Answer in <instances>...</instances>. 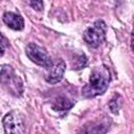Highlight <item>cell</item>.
<instances>
[{
  "instance_id": "8fae6325",
  "label": "cell",
  "mask_w": 134,
  "mask_h": 134,
  "mask_svg": "<svg viewBox=\"0 0 134 134\" xmlns=\"http://www.w3.org/2000/svg\"><path fill=\"white\" fill-rule=\"evenodd\" d=\"M29 5L37 12H42L43 10V0H29Z\"/></svg>"
},
{
  "instance_id": "6da1fadb",
  "label": "cell",
  "mask_w": 134,
  "mask_h": 134,
  "mask_svg": "<svg viewBox=\"0 0 134 134\" xmlns=\"http://www.w3.org/2000/svg\"><path fill=\"white\" fill-rule=\"evenodd\" d=\"M110 80V71L106 66L95 67L91 72L88 84L83 87V96L90 98L104 94L109 87Z\"/></svg>"
},
{
  "instance_id": "5b68a950",
  "label": "cell",
  "mask_w": 134,
  "mask_h": 134,
  "mask_svg": "<svg viewBox=\"0 0 134 134\" xmlns=\"http://www.w3.org/2000/svg\"><path fill=\"white\" fill-rule=\"evenodd\" d=\"M2 122H3L5 133L22 134L25 132V125H24L23 116L17 111H12L7 113L3 117Z\"/></svg>"
},
{
  "instance_id": "9c48e42d",
  "label": "cell",
  "mask_w": 134,
  "mask_h": 134,
  "mask_svg": "<svg viewBox=\"0 0 134 134\" xmlns=\"http://www.w3.org/2000/svg\"><path fill=\"white\" fill-rule=\"evenodd\" d=\"M120 96L119 95H115L109 103V107H110V110L113 112V113H117L119 108H120V105H121V100H120Z\"/></svg>"
},
{
  "instance_id": "277c9868",
  "label": "cell",
  "mask_w": 134,
  "mask_h": 134,
  "mask_svg": "<svg viewBox=\"0 0 134 134\" xmlns=\"http://www.w3.org/2000/svg\"><path fill=\"white\" fill-rule=\"evenodd\" d=\"M25 52L27 58L40 67H43L45 69H50L53 65L52 60L48 54V52L36 43H29L26 46Z\"/></svg>"
},
{
  "instance_id": "7c38bea8",
  "label": "cell",
  "mask_w": 134,
  "mask_h": 134,
  "mask_svg": "<svg viewBox=\"0 0 134 134\" xmlns=\"http://www.w3.org/2000/svg\"><path fill=\"white\" fill-rule=\"evenodd\" d=\"M8 46V41L7 39L0 32V57L3 55L4 51H5V48Z\"/></svg>"
},
{
  "instance_id": "3957f363",
  "label": "cell",
  "mask_w": 134,
  "mask_h": 134,
  "mask_svg": "<svg viewBox=\"0 0 134 134\" xmlns=\"http://www.w3.org/2000/svg\"><path fill=\"white\" fill-rule=\"evenodd\" d=\"M106 23L103 20H96L84 31L83 39L87 45L92 48H96L104 42L106 37Z\"/></svg>"
},
{
  "instance_id": "7a4b0ae2",
  "label": "cell",
  "mask_w": 134,
  "mask_h": 134,
  "mask_svg": "<svg viewBox=\"0 0 134 134\" xmlns=\"http://www.w3.org/2000/svg\"><path fill=\"white\" fill-rule=\"evenodd\" d=\"M0 84L9 94L14 96L19 97L23 94V82L9 65H2L0 67Z\"/></svg>"
},
{
  "instance_id": "ba28073f",
  "label": "cell",
  "mask_w": 134,
  "mask_h": 134,
  "mask_svg": "<svg viewBox=\"0 0 134 134\" xmlns=\"http://www.w3.org/2000/svg\"><path fill=\"white\" fill-rule=\"evenodd\" d=\"M73 106H74V102H73L72 99L68 98V97L65 96V95L58 96V97L53 100V103H52V105H51V107H52V109H53L54 111H68V110H70Z\"/></svg>"
},
{
  "instance_id": "8992f818",
  "label": "cell",
  "mask_w": 134,
  "mask_h": 134,
  "mask_svg": "<svg viewBox=\"0 0 134 134\" xmlns=\"http://www.w3.org/2000/svg\"><path fill=\"white\" fill-rule=\"evenodd\" d=\"M65 70H66V64L63 60H60L54 66L52 65V67L50 68V72L46 76V82L51 85H54V84L61 82Z\"/></svg>"
},
{
  "instance_id": "52a82bcc",
  "label": "cell",
  "mask_w": 134,
  "mask_h": 134,
  "mask_svg": "<svg viewBox=\"0 0 134 134\" xmlns=\"http://www.w3.org/2000/svg\"><path fill=\"white\" fill-rule=\"evenodd\" d=\"M3 22L14 30H22L24 28V20L21 15L13 13V12H5L2 17Z\"/></svg>"
},
{
  "instance_id": "30bf717a",
  "label": "cell",
  "mask_w": 134,
  "mask_h": 134,
  "mask_svg": "<svg viewBox=\"0 0 134 134\" xmlns=\"http://www.w3.org/2000/svg\"><path fill=\"white\" fill-rule=\"evenodd\" d=\"M87 64H88V60H87L86 55H85L84 53H82V54H80L79 58H76L75 63L73 64V69L79 70V69L85 68V67L87 66Z\"/></svg>"
}]
</instances>
